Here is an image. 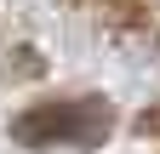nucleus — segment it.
I'll return each instance as SVG.
<instances>
[{
	"label": "nucleus",
	"instance_id": "f257e3e1",
	"mask_svg": "<svg viewBox=\"0 0 160 154\" xmlns=\"http://www.w3.org/2000/svg\"><path fill=\"white\" fill-rule=\"evenodd\" d=\"M109 131H114L109 97H46L12 120V137L23 148H97Z\"/></svg>",
	"mask_w": 160,
	"mask_h": 154
}]
</instances>
